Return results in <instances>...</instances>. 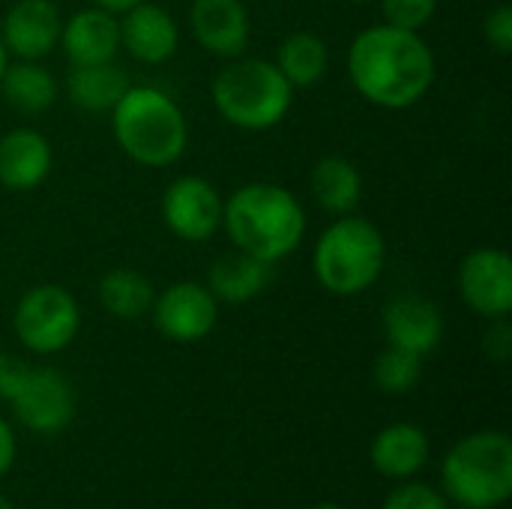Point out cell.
Returning a JSON list of instances; mask_svg holds the SVG:
<instances>
[{
	"label": "cell",
	"instance_id": "1",
	"mask_svg": "<svg viewBox=\"0 0 512 509\" xmlns=\"http://www.w3.org/2000/svg\"><path fill=\"white\" fill-rule=\"evenodd\" d=\"M348 75L363 99L402 111L417 105L435 84V54L417 30L375 24L354 36Z\"/></svg>",
	"mask_w": 512,
	"mask_h": 509
},
{
	"label": "cell",
	"instance_id": "2",
	"mask_svg": "<svg viewBox=\"0 0 512 509\" xmlns=\"http://www.w3.org/2000/svg\"><path fill=\"white\" fill-rule=\"evenodd\" d=\"M222 228L234 249L276 264L288 258L306 234V213L294 192L276 183H246L228 195Z\"/></svg>",
	"mask_w": 512,
	"mask_h": 509
},
{
	"label": "cell",
	"instance_id": "3",
	"mask_svg": "<svg viewBox=\"0 0 512 509\" xmlns=\"http://www.w3.org/2000/svg\"><path fill=\"white\" fill-rule=\"evenodd\" d=\"M117 147L144 168L174 165L189 141L180 105L156 87H129L111 111Z\"/></svg>",
	"mask_w": 512,
	"mask_h": 509
},
{
	"label": "cell",
	"instance_id": "4",
	"mask_svg": "<svg viewBox=\"0 0 512 509\" xmlns=\"http://www.w3.org/2000/svg\"><path fill=\"white\" fill-rule=\"evenodd\" d=\"M210 93L225 123L246 132H264L282 123L294 99V87L285 81L273 60L243 54L231 57L216 72Z\"/></svg>",
	"mask_w": 512,
	"mask_h": 509
},
{
	"label": "cell",
	"instance_id": "5",
	"mask_svg": "<svg viewBox=\"0 0 512 509\" xmlns=\"http://www.w3.org/2000/svg\"><path fill=\"white\" fill-rule=\"evenodd\" d=\"M387 261V243L378 225L354 213L339 216L315 243L312 270L324 291L336 297H357L369 291Z\"/></svg>",
	"mask_w": 512,
	"mask_h": 509
},
{
	"label": "cell",
	"instance_id": "6",
	"mask_svg": "<svg viewBox=\"0 0 512 509\" xmlns=\"http://www.w3.org/2000/svg\"><path fill=\"white\" fill-rule=\"evenodd\" d=\"M447 501L495 509L512 495V441L504 432H474L453 444L441 468Z\"/></svg>",
	"mask_w": 512,
	"mask_h": 509
},
{
	"label": "cell",
	"instance_id": "7",
	"mask_svg": "<svg viewBox=\"0 0 512 509\" xmlns=\"http://www.w3.org/2000/svg\"><path fill=\"white\" fill-rule=\"evenodd\" d=\"M12 327L27 351L48 357L72 345L81 330V309L63 285L45 282L21 294Z\"/></svg>",
	"mask_w": 512,
	"mask_h": 509
},
{
	"label": "cell",
	"instance_id": "8",
	"mask_svg": "<svg viewBox=\"0 0 512 509\" xmlns=\"http://www.w3.org/2000/svg\"><path fill=\"white\" fill-rule=\"evenodd\" d=\"M9 405L24 429L36 435H57L75 417V390L63 372L48 366H30Z\"/></svg>",
	"mask_w": 512,
	"mask_h": 509
},
{
	"label": "cell",
	"instance_id": "9",
	"mask_svg": "<svg viewBox=\"0 0 512 509\" xmlns=\"http://www.w3.org/2000/svg\"><path fill=\"white\" fill-rule=\"evenodd\" d=\"M225 201L219 189L195 174L177 177L162 195V219L168 231L186 243H204L222 228Z\"/></svg>",
	"mask_w": 512,
	"mask_h": 509
},
{
	"label": "cell",
	"instance_id": "10",
	"mask_svg": "<svg viewBox=\"0 0 512 509\" xmlns=\"http://www.w3.org/2000/svg\"><path fill=\"white\" fill-rule=\"evenodd\" d=\"M156 330L180 345L201 342L219 321V300L201 282H174L153 300Z\"/></svg>",
	"mask_w": 512,
	"mask_h": 509
},
{
	"label": "cell",
	"instance_id": "11",
	"mask_svg": "<svg viewBox=\"0 0 512 509\" xmlns=\"http://www.w3.org/2000/svg\"><path fill=\"white\" fill-rule=\"evenodd\" d=\"M459 294L483 318L512 312V258L504 249H474L459 267Z\"/></svg>",
	"mask_w": 512,
	"mask_h": 509
},
{
	"label": "cell",
	"instance_id": "12",
	"mask_svg": "<svg viewBox=\"0 0 512 509\" xmlns=\"http://www.w3.org/2000/svg\"><path fill=\"white\" fill-rule=\"evenodd\" d=\"M63 15L54 0H15L0 24V42L18 60H42L60 45Z\"/></svg>",
	"mask_w": 512,
	"mask_h": 509
},
{
	"label": "cell",
	"instance_id": "13",
	"mask_svg": "<svg viewBox=\"0 0 512 509\" xmlns=\"http://www.w3.org/2000/svg\"><path fill=\"white\" fill-rule=\"evenodd\" d=\"M381 327L387 336V345L411 351L417 357L432 354L441 345L444 336V318L441 309L420 297V294H399L384 306Z\"/></svg>",
	"mask_w": 512,
	"mask_h": 509
},
{
	"label": "cell",
	"instance_id": "14",
	"mask_svg": "<svg viewBox=\"0 0 512 509\" xmlns=\"http://www.w3.org/2000/svg\"><path fill=\"white\" fill-rule=\"evenodd\" d=\"M189 30L204 51L231 60L246 51L252 21L243 0H192Z\"/></svg>",
	"mask_w": 512,
	"mask_h": 509
},
{
	"label": "cell",
	"instance_id": "15",
	"mask_svg": "<svg viewBox=\"0 0 512 509\" xmlns=\"http://www.w3.org/2000/svg\"><path fill=\"white\" fill-rule=\"evenodd\" d=\"M177 45H180V27L168 9L144 0L123 12L120 48H126L138 63L159 66L174 57Z\"/></svg>",
	"mask_w": 512,
	"mask_h": 509
},
{
	"label": "cell",
	"instance_id": "16",
	"mask_svg": "<svg viewBox=\"0 0 512 509\" xmlns=\"http://www.w3.org/2000/svg\"><path fill=\"white\" fill-rule=\"evenodd\" d=\"M60 45L72 66L108 63L120 51V21L102 6H90L63 21Z\"/></svg>",
	"mask_w": 512,
	"mask_h": 509
},
{
	"label": "cell",
	"instance_id": "17",
	"mask_svg": "<svg viewBox=\"0 0 512 509\" xmlns=\"http://www.w3.org/2000/svg\"><path fill=\"white\" fill-rule=\"evenodd\" d=\"M54 165L51 144L36 129H12L0 138V186L12 192L36 189Z\"/></svg>",
	"mask_w": 512,
	"mask_h": 509
},
{
	"label": "cell",
	"instance_id": "18",
	"mask_svg": "<svg viewBox=\"0 0 512 509\" xmlns=\"http://www.w3.org/2000/svg\"><path fill=\"white\" fill-rule=\"evenodd\" d=\"M372 465L387 480H411L429 462V438L414 423H393L381 429L369 447Z\"/></svg>",
	"mask_w": 512,
	"mask_h": 509
},
{
	"label": "cell",
	"instance_id": "19",
	"mask_svg": "<svg viewBox=\"0 0 512 509\" xmlns=\"http://www.w3.org/2000/svg\"><path fill=\"white\" fill-rule=\"evenodd\" d=\"M270 279H273V264L237 249L234 255H225L210 267L207 288L219 303L237 306V303L255 300L270 285Z\"/></svg>",
	"mask_w": 512,
	"mask_h": 509
},
{
	"label": "cell",
	"instance_id": "20",
	"mask_svg": "<svg viewBox=\"0 0 512 509\" xmlns=\"http://www.w3.org/2000/svg\"><path fill=\"white\" fill-rule=\"evenodd\" d=\"M129 87L132 84H129L126 72L114 60L90 63V66H72L66 75V93H69L72 105L81 111H90V114L114 111V105L123 99V93Z\"/></svg>",
	"mask_w": 512,
	"mask_h": 509
},
{
	"label": "cell",
	"instance_id": "21",
	"mask_svg": "<svg viewBox=\"0 0 512 509\" xmlns=\"http://www.w3.org/2000/svg\"><path fill=\"white\" fill-rule=\"evenodd\" d=\"M0 96L21 114H42L57 99V81L39 60H15L0 75Z\"/></svg>",
	"mask_w": 512,
	"mask_h": 509
},
{
	"label": "cell",
	"instance_id": "22",
	"mask_svg": "<svg viewBox=\"0 0 512 509\" xmlns=\"http://www.w3.org/2000/svg\"><path fill=\"white\" fill-rule=\"evenodd\" d=\"M312 195L318 207H324L333 216H348L357 210L363 195V177L354 162L345 156H327L312 168Z\"/></svg>",
	"mask_w": 512,
	"mask_h": 509
},
{
	"label": "cell",
	"instance_id": "23",
	"mask_svg": "<svg viewBox=\"0 0 512 509\" xmlns=\"http://www.w3.org/2000/svg\"><path fill=\"white\" fill-rule=\"evenodd\" d=\"M273 63L291 87H312L327 75L330 48L321 36H315L309 30H297L282 39Z\"/></svg>",
	"mask_w": 512,
	"mask_h": 509
},
{
	"label": "cell",
	"instance_id": "24",
	"mask_svg": "<svg viewBox=\"0 0 512 509\" xmlns=\"http://www.w3.org/2000/svg\"><path fill=\"white\" fill-rule=\"evenodd\" d=\"M153 300H156L153 282L132 267H114L99 279V303L114 318L138 321L153 309Z\"/></svg>",
	"mask_w": 512,
	"mask_h": 509
},
{
	"label": "cell",
	"instance_id": "25",
	"mask_svg": "<svg viewBox=\"0 0 512 509\" xmlns=\"http://www.w3.org/2000/svg\"><path fill=\"white\" fill-rule=\"evenodd\" d=\"M423 378V357L387 345L375 360V384L390 396L411 393Z\"/></svg>",
	"mask_w": 512,
	"mask_h": 509
},
{
	"label": "cell",
	"instance_id": "26",
	"mask_svg": "<svg viewBox=\"0 0 512 509\" xmlns=\"http://www.w3.org/2000/svg\"><path fill=\"white\" fill-rule=\"evenodd\" d=\"M381 509H450V501L435 486L417 483L411 477V480H402V486H396L387 495V501H384Z\"/></svg>",
	"mask_w": 512,
	"mask_h": 509
},
{
	"label": "cell",
	"instance_id": "27",
	"mask_svg": "<svg viewBox=\"0 0 512 509\" xmlns=\"http://www.w3.org/2000/svg\"><path fill=\"white\" fill-rule=\"evenodd\" d=\"M438 0H381L384 21L402 30H417L432 21Z\"/></svg>",
	"mask_w": 512,
	"mask_h": 509
},
{
	"label": "cell",
	"instance_id": "28",
	"mask_svg": "<svg viewBox=\"0 0 512 509\" xmlns=\"http://www.w3.org/2000/svg\"><path fill=\"white\" fill-rule=\"evenodd\" d=\"M483 36H486V42L498 51V54H510L512 51V9L507 3H501V6H495L489 15H486V21H483Z\"/></svg>",
	"mask_w": 512,
	"mask_h": 509
},
{
	"label": "cell",
	"instance_id": "29",
	"mask_svg": "<svg viewBox=\"0 0 512 509\" xmlns=\"http://www.w3.org/2000/svg\"><path fill=\"white\" fill-rule=\"evenodd\" d=\"M483 351L489 360L495 363H507L512 357V324L510 315L507 318H492L486 336H483Z\"/></svg>",
	"mask_w": 512,
	"mask_h": 509
},
{
	"label": "cell",
	"instance_id": "30",
	"mask_svg": "<svg viewBox=\"0 0 512 509\" xmlns=\"http://www.w3.org/2000/svg\"><path fill=\"white\" fill-rule=\"evenodd\" d=\"M27 372H30V363L27 360L3 351L0 354V399L9 402L15 396V390L21 387V381L27 378Z\"/></svg>",
	"mask_w": 512,
	"mask_h": 509
},
{
	"label": "cell",
	"instance_id": "31",
	"mask_svg": "<svg viewBox=\"0 0 512 509\" xmlns=\"http://www.w3.org/2000/svg\"><path fill=\"white\" fill-rule=\"evenodd\" d=\"M12 462H15V435L9 423L0 417V477L12 468Z\"/></svg>",
	"mask_w": 512,
	"mask_h": 509
},
{
	"label": "cell",
	"instance_id": "32",
	"mask_svg": "<svg viewBox=\"0 0 512 509\" xmlns=\"http://www.w3.org/2000/svg\"><path fill=\"white\" fill-rule=\"evenodd\" d=\"M93 3L102 6V9H108V12H126V9H132V6H138L144 0H93Z\"/></svg>",
	"mask_w": 512,
	"mask_h": 509
},
{
	"label": "cell",
	"instance_id": "33",
	"mask_svg": "<svg viewBox=\"0 0 512 509\" xmlns=\"http://www.w3.org/2000/svg\"><path fill=\"white\" fill-rule=\"evenodd\" d=\"M6 66H9V51H6V45L0 42V75H3Z\"/></svg>",
	"mask_w": 512,
	"mask_h": 509
},
{
	"label": "cell",
	"instance_id": "34",
	"mask_svg": "<svg viewBox=\"0 0 512 509\" xmlns=\"http://www.w3.org/2000/svg\"><path fill=\"white\" fill-rule=\"evenodd\" d=\"M0 509H15V507H12V504H9V501H6V498L0 495Z\"/></svg>",
	"mask_w": 512,
	"mask_h": 509
},
{
	"label": "cell",
	"instance_id": "35",
	"mask_svg": "<svg viewBox=\"0 0 512 509\" xmlns=\"http://www.w3.org/2000/svg\"><path fill=\"white\" fill-rule=\"evenodd\" d=\"M312 509H345V507H336V504H318V507Z\"/></svg>",
	"mask_w": 512,
	"mask_h": 509
},
{
	"label": "cell",
	"instance_id": "36",
	"mask_svg": "<svg viewBox=\"0 0 512 509\" xmlns=\"http://www.w3.org/2000/svg\"><path fill=\"white\" fill-rule=\"evenodd\" d=\"M351 3H366V0H351Z\"/></svg>",
	"mask_w": 512,
	"mask_h": 509
}]
</instances>
